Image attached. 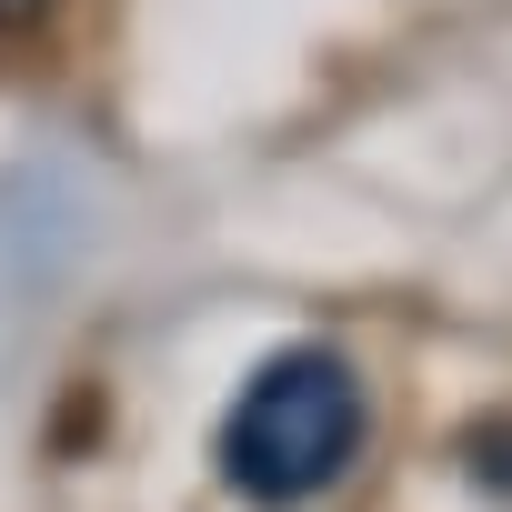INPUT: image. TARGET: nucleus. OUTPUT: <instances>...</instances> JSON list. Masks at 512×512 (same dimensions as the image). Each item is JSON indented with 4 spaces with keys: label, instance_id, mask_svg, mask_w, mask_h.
<instances>
[{
    "label": "nucleus",
    "instance_id": "3",
    "mask_svg": "<svg viewBox=\"0 0 512 512\" xmlns=\"http://www.w3.org/2000/svg\"><path fill=\"white\" fill-rule=\"evenodd\" d=\"M41 11V0H0V31H11V21H31Z\"/></svg>",
    "mask_w": 512,
    "mask_h": 512
},
{
    "label": "nucleus",
    "instance_id": "1",
    "mask_svg": "<svg viewBox=\"0 0 512 512\" xmlns=\"http://www.w3.org/2000/svg\"><path fill=\"white\" fill-rule=\"evenodd\" d=\"M352 452H362V372L332 342H292L241 382L211 462L251 512H302L352 472Z\"/></svg>",
    "mask_w": 512,
    "mask_h": 512
},
{
    "label": "nucleus",
    "instance_id": "2",
    "mask_svg": "<svg viewBox=\"0 0 512 512\" xmlns=\"http://www.w3.org/2000/svg\"><path fill=\"white\" fill-rule=\"evenodd\" d=\"M462 462H472V482H482V492H502V502H512V422H482V432L462 442Z\"/></svg>",
    "mask_w": 512,
    "mask_h": 512
}]
</instances>
